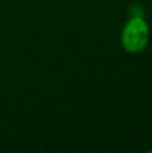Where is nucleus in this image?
I'll use <instances>...</instances> for the list:
<instances>
[{
    "mask_svg": "<svg viewBox=\"0 0 152 153\" xmlns=\"http://www.w3.org/2000/svg\"><path fill=\"white\" fill-rule=\"evenodd\" d=\"M151 40V27L142 15H132L127 19L120 32L121 47L128 54H139L148 47Z\"/></svg>",
    "mask_w": 152,
    "mask_h": 153,
    "instance_id": "nucleus-1",
    "label": "nucleus"
}]
</instances>
